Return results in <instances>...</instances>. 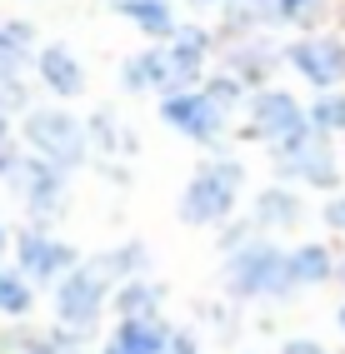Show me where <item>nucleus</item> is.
Masks as SVG:
<instances>
[{"mask_svg":"<svg viewBox=\"0 0 345 354\" xmlns=\"http://www.w3.org/2000/svg\"><path fill=\"white\" fill-rule=\"evenodd\" d=\"M281 155H285V170H290V175H306V180H315V185H330V180H335L326 150L310 145V135H301V140H290V145H281Z\"/></svg>","mask_w":345,"mask_h":354,"instance_id":"nucleus-9","label":"nucleus"},{"mask_svg":"<svg viewBox=\"0 0 345 354\" xmlns=\"http://www.w3.org/2000/svg\"><path fill=\"white\" fill-rule=\"evenodd\" d=\"M105 270H110V265L76 270V274L60 285V319H65V324H90V319L100 315V299H105Z\"/></svg>","mask_w":345,"mask_h":354,"instance_id":"nucleus-5","label":"nucleus"},{"mask_svg":"<svg viewBox=\"0 0 345 354\" xmlns=\"http://www.w3.org/2000/svg\"><path fill=\"white\" fill-rule=\"evenodd\" d=\"M290 60L301 65V75L315 80V85H335L345 75V50L335 40H306V45H295Z\"/></svg>","mask_w":345,"mask_h":354,"instance_id":"nucleus-8","label":"nucleus"},{"mask_svg":"<svg viewBox=\"0 0 345 354\" xmlns=\"http://www.w3.org/2000/svg\"><path fill=\"white\" fill-rule=\"evenodd\" d=\"M275 6H281V15H306L310 0H275Z\"/></svg>","mask_w":345,"mask_h":354,"instance_id":"nucleus-21","label":"nucleus"},{"mask_svg":"<svg viewBox=\"0 0 345 354\" xmlns=\"http://www.w3.org/2000/svg\"><path fill=\"white\" fill-rule=\"evenodd\" d=\"M310 120H315V130H345V100H320L310 110Z\"/></svg>","mask_w":345,"mask_h":354,"instance_id":"nucleus-19","label":"nucleus"},{"mask_svg":"<svg viewBox=\"0 0 345 354\" xmlns=\"http://www.w3.org/2000/svg\"><path fill=\"white\" fill-rule=\"evenodd\" d=\"M20 190H26V200H30L35 209L55 215V205H60V170H51V165H26Z\"/></svg>","mask_w":345,"mask_h":354,"instance_id":"nucleus-12","label":"nucleus"},{"mask_svg":"<svg viewBox=\"0 0 345 354\" xmlns=\"http://www.w3.org/2000/svg\"><path fill=\"white\" fill-rule=\"evenodd\" d=\"M166 120L195 140H215L225 130V110L211 95H175V100H166Z\"/></svg>","mask_w":345,"mask_h":354,"instance_id":"nucleus-7","label":"nucleus"},{"mask_svg":"<svg viewBox=\"0 0 345 354\" xmlns=\"http://www.w3.org/2000/svg\"><path fill=\"white\" fill-rule=\"evenodd\" d=\"M30 50V30L26 26H0V75H10V70L26 60Z\"/></svg>","mask_w":345,"mask_h":354,"instance_id":"nucleus-16","label":"nucleus"},{"mask_svg":"<svg viewBox=\"0 0 345 354\" xmlns=\"http://www.w3.org/2000/svg\"><path fill=\"white\" fill-rule=\"evenodd\" d=\"M105 354H166V329L150 324V319H130L121 335L110 339Z\"/></svg>","mask_w":345,"mask_h":354,"instance_id":"nucleus-11","label":"nucleus"},{"mask_svg":"<svg viewBox=\"0 0 345 354\" xmlns=\"http://www.w3.org/2000/svg\"><path fill=\"white\" fill-rule=\"evenodd\" d=\"M236 190H240V170L236 165H211V170H200L191 180L186 200H180V220L186 225H211V220L230 215Z\"/></svg>","mask_w":345,"mask_h":354,"instance_id":"nucleus-2","label":"nucleus"},{"mask_svg":"<svg viewBox=\"0 0 345 354\" xmlns=\"http://www.w3.org/2000/svg\"><path fill=\"white\" fill-rule=\"evenodd\" d=\"M230 285H236L240 295H275V290H290V265H285L281 250L256 245V250H245L236 265H230Z\"/></svg>","mask_w":345,"mask_h":354,"instance_id":"nucleus-4","label":"nucleus"},{"mask_svg":"<svg viewBox=\"0 0 345 354\" xmlns=\"http://www.w3.org/2000/svg\"><path fill=\"white\" fill-rule=\"evenodd\" d=\"M285 354H326V349H315V344H290Z\"/></svg>","mask_w":345,"mask_h":354,"instance_id":"nucleus-23","label":"nucleus"},{"mask_svg":"<svg viewBox=\"0 0 345 354\" xmlns=\"http://www.w3.org/2000/svg\"><path fill=\"white\" fill-rule=\"evenodd\" d=\"M0 170H10V150L6 145H0Z\"/></svg>","mask_w":345,"mask_h":354,"instance_id":"nucleus-24","label":"nucleus"},{"mask_svg":"<svg viewBox=\"0 0 345 354\" xmlns=\"http://www.w3.org/2000/svg\"><path fill=\"white\" fill-rule=\"evenodd\" d=\"M30 304V290L20 285V279H10V274H0V310H10V315H20Z\"/></svg>","mask_w":345,"mask_h":354,"instance_id":"nucleus-18","label":"nucleus"},{"mask_svg":"<svg viewBox=\"0 0 345 354\" xmlns=\"http://www.w3.org/2000/svg\"><path fill=\"white\" fill-rule=\"evenodd\" d=\"M0 135H6V115H0Z\"/></svg>","mask_w":345,"mask_h":354,"instance_id":"nucleus-25","label":"nucleus"},{"mask_svg":"<svg viewBox=\"0 0 345 354\" xmlns=\"http://www.w3.org/2000/svg\"><path fill=\"white\" fill-rule=\"evenodd\" d=\"M211 100H215L220 110L236 105V100H240V85H236V80H215V85H211Z\"/></svg>","mask_w":345,"mask_h":354,"instance_id":"nucleus-20","label":"nucleus"},{"mask_svg":"<svg viewBox=\"0 0 345 354\" xmlns=\"http://www.w3.org/2000/svg\"><path fill=\"white\" fill-rule=\"evenodd\" d=\"M205 35L200 30H180L175 50H150L130 65V85H155V90H186L200 70Z\"/></svg>","mask_w":345,"mask_h":354,"instance_id":"nucleus-1","label":"nucleus"},{"mask_svg":"<svg viewBox=\"0 0 345 354\" xmlns=\"http://www.w3.org/2000/svg\"><path fill=\"white\" fill-rule=\"evenodd\" d=\"M256 135L275 140V145H290V140H301L310 130H306L301 105H295L290 95H281V90H270V95L256 100Z\"/></svg>","mask_w":345,"mask_h":354,"instance_id":"nucleus-6","label":"nucleus"},{"mask_svg":"<svg viewBox=\"0 0 345 354\" xmlns=\"http://www.w3.org/2000/svg\"><path fill=\"white\" fill-rule=\"evenodd\" d=\"M285 265H290V285H315V279L330 274V254L320 245H306V250L285 254Z\"/></svg>","mask_w":345,"mask_h":354,"instance_id":"nucleus-14","label":"nucleus"},{"mask_svg":"<svg viewBox=\"0 0 345 354\" xmlns=\"http://www.w3.org/2000/svg\"><path fill=\"white\" fill-rule=\"evenodd\" d=\"M326 220H330V225H335V230H345V200H335V205H330V209H326Z\"/></svg>","mask_w":345,"mask_h":354,"instance_id":"nucleus-22","label":"nucleus"},{"mask_svg":"<svg viewBox=\"0 0 345 354\" xmlns=\"http://www.w3.org/2000/svg\"><path fill=\"white\" fill-rule=\"evenodd\" d=\"M340 324H345V310H340Z\"/></svg>","mask_w":345,"mask_h":354,"instance_id":"nucleus-26","label":"nucleus"},{"mask_svg":"<svg viewBox=\"0 0 345 354\" xmlns=\"http://www.w3.org/2000/svg\"><path fill=\"white\" fill-rule=\"evenodd\" d=\"M40 75H45V85L51 90H60V95H76V90L85 85V75H80V65L60 50V45H51V50H40Z\"/></svg>","mask_w":345,"mask_h":354,"instance_id":"nucleus-13","label":"nucleus"},{"mask_svg":"<svg viewBox=\"0 0 345 354\" xmlns=\"http://www.w3.org/2000/svg\"><path fill=\"white\" fill-rule=\"evenodd\" d=\"M121 10H125L141 30H155V35H166V30H170V10L160 6V0H125Z\"/></svg>","mask_w":345,"mask_h":354,"instance_id":"nucleus-15","label":"nucleus"},{"mask_svg":"<svg viewBox=\"0 0 345 354\" xmlns=\"http://www.w3.org/2000/svg\"><path fill=\"white\" fill-rule=\"evenodd\" d=\"M295 209H301V205H295L285 190H265L256 220H260V225H295Z\"/></svg>","mask_w":345,"mask_h":354,"instance_id":"nucleus-17","label":"nucleus"},{"mask_svg":"<svg viewBox=\"0 0 345 354\" xmlns=\"http://www.w3.org/2000/svg\"><path fill=\"white\" fill-rule=\"evenodd\" d=\"M71 259L76 254L65 250V245H55V240H40V234H26V240H20V265H26V274H35V279L65 270Z\"/></svg>","mask_w":345,"mask_h":354,"instance_id":"nucleus-10","label":"nucleus"},{"mask_svg":"<svg viewBox=\"0 0 345 354\" xmlns=\"http://www.w3.org/2000/svg\"><path fill=\"white\" fill-rule=\"evenodd\" d=\"M26 135H30V145H35L45 160H55V165H76V160L85 155V135H80V125L71 120V115L35 110L30 120H26Z\"/></svg>","mask_w":345,"mask_h":354,"instance_id":"nucleus-3","label":"nucleus"}]
</instances>
